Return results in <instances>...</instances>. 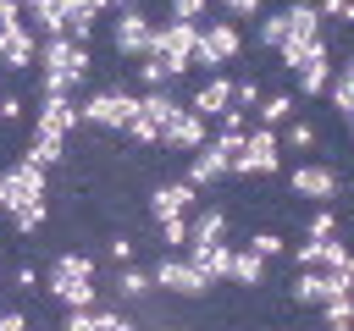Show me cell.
I'll list each match as a JSON object with an SVG mask.
<instances>
[{
	"label": "cell",
	"mask_w": 354,
	"mask_h": 331,
	"mask_svg": "<svg viewBox=\"0 0 354 331\" xmlns=\"http://www.w3.org/2000/svg\"><path fill=\"white\" fill-rule=\"evenodd\" d=\"M326 22H348V0H315Z\"/></svg>",
	"instance_id": "obj_39"
},
{
	"label": "cell",
	"mask_w": 354,
	"mask_h": 331,
	"mask_svg": "<svg viewBox=\"0 0 354 331\" xmlns=\"http://www.w3.org/2000/svg\"><path fill=\"white\" fill-rule=\"evenodd\" d=\"M39 72V94H77L83 77H88V44L66 39V33H39V55H33Z\"/></svg>",
	"instance_id": "obj_2"
},
{
	"label": "cell",
	"mask_w": 354,
	"mask_h": 331,
	"mask_svg": "<svg viewBox=\"0 0 354 331\" xmlns=\"http://www.w3.org/2000/svg\"><path fill=\"white\" fill-rule=\"evenodd\" d=\"M227 105H232V77H227V72H210V77L188 94V110H199L205 121H210V116H221Z\"/></svg>",
	"instance_id": "obj_17"
},
{
	"label": "cell",
	"mask_w": 354,
	"mask_h": 331,
	"mask_svg": "<svg viewBox=\"0 0 354 331\" xmlns=\"http://www.w3.org/2000/svg\"><path fill=\"white\" fill-rule=\"evenodd\" d=\"M33 166H44V171H55L61 160H66V138H50V132H33V143L22 149Z\"/></svg>",
	"instance_id": "obj_24"
},
{
	"label": "cell",
	"mask_w": 354,
	"mask_h": 331,
	"mask_svg": "<svg viewBox=\"0 0 354 331\" xmlns=\"http://www.w3.org/2000/svg\"><path fill=\"white\" fill-rule=\"evenodd\" d=\"M282 17H288V39H326V17L315 0H293Z\"/></svg>",
	"instance_id": "obj_19"
},
{
	"label": "cell",
	"mask_w": 354,
	"mask_h": 331,
	"mask_svg": "<svg viewBox=\"0 0 354 331\" xmlns=\"http://www.w3.org/2000/svg\"><path fill=\"white\" fill-rule=\"evenodd\" d=\"M94 11H116V6H133V0H88Z\"/></svg>",
	"instance_id": "obj_44"
},
{
	"label": "cell",
	"mask_w": 354,
	"mask_h": 331,
	"mask_svg": "<svg viewBox=\"0 0 354 331\" xmlns=\"http://www.w3.org/2000/svg\"><path fill=\"white\" fill-rule=\"evenodd\" d=\"M183 254H188V265L216 287V281H227V259H232V243H221V237H210V243H183Z\"/></svg>",
	"instance_id": "obj_15"
},
{
	"label": "cell",
	"mask_w": 354,
	"mask_h": 331,
	"mask_svg": "<svg viewBox=\"0 0 354 331\" xmlns=\"http://www.w3.org/2000/svg\"><path fill=\"white\" fill-rule=\"evenodd\" d=\"M288 188L299 193V199H315V204H326V199H337V171L326 166V160H304V166H293L288 171Z\"/></svg>",
	"instance_id": "obj_11"
},
{
	"label": "cell",
	"mask_w": 354,
	"mask_h": 331,
	"mask_svg": "<svg viewBox=\"0 0 354 331\" xmlns=\"http://www.w3.org/2000/svg\"><path fill=\"white\" fill-rule=\"evenodd\" d=\"M282 39H288V17H282V11H271V17L254 22V44H260V50H277Z\"/></svg>",
	"instance_id": "obj_27"
},
{
	"label": "cell",
	"mask_w": 354,
	"mask_h": 331,
	"mask_svg": "<svg viewBox=\"0 0 354 331\" xmlns=\"http://www.w3.org/2000/svg\"><path fill=\"white\" fill-rule=\"evenodd\" d=\"M332 232H337V215L326 204H315V215L304 221V237H332Z\"/></svg>",
	"instance_id": "obj_32"
},
{
	"label": "cell",
	"mask_w": 354,
	"mask_h": 331,
	"mask_svg": "<svg viewBox=\"0 0 354 331\" xmlns=\"http://www.w3.org/2000/svg\"><path fill=\"white\" fill-rule=\"evenodd\" d=\"M105 254H111L116 265H127V259H138V243H133L127 232H116V237H105Z\"/></svg>",
	"instance_id": "obj_33"
},
{
	"label": "cell",
	"mask_w": 354,
	"mask_h": 331,
	"mask_svg": "<svg viewBox=\"0 0 354 331\" xmlns=\"http://www.w3.org/2000/svg\"><path fill=\"white\" fill-rule=\"evenodd\" d=\"M282 166V138L277 127H243V149L232 154V171L227 177H271Z\"/></svg>",
	"instance_id": "obj_6"
},
{
	"label": "cell",
	"mask_w": 354,
	"mask_h": 331,
	"mask_svg": "<svg viewBox=\"0 0 354 331\" xmlns=\"http://www.w3.org/2000/svg\"><path fill=\"white\" fill-rule=\"evenodd\" d=\"M210 6H216V0H166V11H171V17H188V22H205Z\"/></svg>",
	"instance_id": "obj_34"
},
{
	"label": "cell",
	"mask_w": 354,
	"mask_h": 331,
	"mask_svg": "<svg viewBox=\"0 0 354 331\" xmlns=\"http://www.w3.org/2000/svg\"><path fill=\"white\" fill-rule=\"evenodd\" d=\"M39 281H44L39 292H50V303H61V309L100 303V259H94V254H83V248L55 254V259H50V270H44Z\"/></svg>",
	"instance_id": "obj_1"
},
{
	"label": "cell",
	"mask_w": 354,
	"mask_h": 331,
	"mask_svg": "<svg viewBox=\"0 0 354 331\" xmlns=\"http://www.w3.org/2000/svg\"><path fill=\"white\" fill-rule=\"evenodd\" d=\"M238 50H243V33H238L232 17H221V22H199V33H194V61H188V66H199V72H221L227 61H238Z\"/></svg>",
	"instance_id": "obj_5"
},
{
	"label": "cell",
	"mask_w": 354,
	"mask_h": 331,
	"mask_svg": "<svg viewBox=\"0 0 354 331\" xmlns=\"http://www.w3.org/2000/svg\"><path fill=\"white\" fill-rule=\"evenodd\" d=\"M199 204V188L188 182V177H171V182H160L155 193H149V221H166V215H188Z\"/></svg>",
	"instance_id": "obj_14"
},
{
	"label": "cell",
	"mask_w": 354,
	"mask_h": 331,
	"mask_svg": "<svg viewBox=\"0 0 354 331\" xmlns=\"http://www.w3.org/2000/svg\"><path fill=\"white\" fill-rule=\"evenodd\" d=\"M282 127H288V132H282L288 149H315V127H310V121H293V116H288Z\"/></svg>",
	"instance_id": "obj_31"
},
{
	"label": "cell",
	"mask_w": 354,
	"mask_h": 331,
	"mask_svg": "<svg viewBox=\"0 0 354 331\" xmlns=\"http://www.w3.org/2000/svg\"><path fill=\"white\" fill-rule=\"evenodd\" d=\"M11 22H22V0H0V28H11Z\"/></svg>",
	"instance_id": "obj_42"
},
{
	"label": "cell",
	"mask_w": 354,
	"mask_h": 331,
	"mask_svg": "<svg viewBox=\"0 0 354 331\" xmlns=\"http://www.w3.org/2000/svg\"><path fill=\"white\" fill-rule=\"evenodd\" d=\"M155 232H160L166 248H183L188 243V215H166V221H155Z\"/></svg>",
	"instance_id": "obj_28"
},
{
	"label": "cell",
	"mask_w": 354,
	"mask_h": 331,
	"mask_svg": "<svg viewBox=\"0 0 354 331\" xmlns=\"http://www.w3.org/2000/svg\"><path fill=\"white\" fill-rule=\"evenodd\" d=\"M194 33H199V22H188V17H166V22L149 28V50H144V55H155V61L166 66V77L177 83V77L188 72V61H194Z\"/></svg>",
	"instance_id": "obj_3"
},
{
	"label": "cell",
	"mask_w": 354,
	"mask_h": 331,
	"mask_svg": "<svg viewBox=\"0 0 354 331\" xmlns=\"http://www.w3.org/2000/svg\"><path fill=\"white\" fill-rule=\"evenodd\" d=\"M205 138H210V121L199 110H188V105H177V116L160 127V149H177V154H194Z\"/></svg>",
	"instance_id": "obj_10"
},
{
	"label": "cell",
	"mask_w": 354,
	"mask_h": 331,
	"mask_svg": "<svg viewBox=\"0 0 354 331\" xmlns=\"http://www.w3.org/2000/svg\"><path fill=\"white\" fill-rule=\"evenodd\" d=\"M326 99H332V116L337 121H348V66L343 61H332V77H326V88H321Z\"/></svg>",
	"instance_id": "obj_26"
},
{
	"label": "cell",
	"mask_w": 354,
	"mask_h": 331,
	"mask_svg": "<svg viewBox=\"0 0 354 331\" xmlns=\"http://www.w3.org/2000/svg\"><path fill=\"white\" fill-rule=\"evenodd\" d=\"M249 110H254V121H260V127H282V121L293 116V94H260Z\"/></svg>",
	"instance_id": "obj_23"
},
{
	"label": "cell",
	"mask_w": 354,
	"mask_h": 331,
	"mask_svg": "<svg viewBox=\"0 0 354 331\" xmlns=\"http://www.w3.org/2000/svg\"><path fill=\"white\" fill-rule=\"evenodd\" d=\"M72 127H77V94H44L39 110H33V132L72 138Z\"/></svg>",
	"instance_id": "obj_12"
},
{
	"label": "cell",
	"mask_w": 354,
	"mask_h": 331,
	"mask_svg": "<svg viewBox=\"0 0 354 331\" xmlns=\"http://www.w3.org/2000/svg\"><path fill=\"white\" fill-rule=\"evenodd\" d=\"M227 281L232 287H260L266 281V259L243 243V248H232V259H227Z\"/></svg>",
	"instance_id": "obj_20"
},
{
	"label": "cell",
	"mask_w": 354,
	"mask_h": 331,
	"mask_svg": "<svg viewBox=\"0 0 354 331\" xmlns=\"http://www.w3.org/2000/svg\"><path fill=\"white\" fill-rule=\"evenodd\" d=\"M249 248H254V254H260V259H266V265H277V259H282V248H288V243H282V232H254V237H249Z\"/></svg>",
	"instance_id": "obj_29"
},
{
	"label": "cell",
	"mask_w": 354,
	"mask_h": 331,
	"mask_svg": "<svg viewBox=\"0 0 354 331\" xmlns=\"http://www.w3.org/2000/svg\"><path fill=\"white\" fill-rule=\"evenodd\" d=\"M337 248H343V237H337V232H332V237H304V243L293 248V265H326Z\"/></svg>",
	"instance_id": "obj_25"
},
{
	"label": "cell",
	"mask_w": 354,
	"mask_h": 331,
	"mask_svg": "<svg viewBox=\"0 0 354 331\" xmlns=\"http://www.w3.org/2000/svg\"><path fill=\"white\" fill-rule=\"evenodd\" d=\"M254 99H260V83H254V77H243V83H232V105H238V110H249Z\"/></svg>",
	"instance_id": "obj_36"
},
{
	"label": "cell",
	"mask_w": 354,
	"mask_h": 331,
	"mask_svg": "<svg viewBox=\"0 0 354 331\" xmlns=\"http://www.w3.org/2000/svg\"><path fill=\"white\" fill-rule=\"evenodd\" d=\"M321 314H326V325H332V331H343V325H348V292H343V298H326V303H321Z\"/></svg>",
	"instance_id": "obj_35"
},
{
	"label": "cell",
	"mask_w": 354,
	"mask_h": 331,
	"mask_svg": "<svg viewBox=\"0 0 354 331\" xmlns=\"http://www.w3.org/2000/svg\"><path fill=\"white\" fill-rule=\"evenodd\" d=\"M33 55H39V33L28 28V17L11 22V28H0V66L6 72H28Z\"/></svg>",
	"instance_id": "obj_13"
},
{
	"label": "cell",
	"mask_w": 354,
	"mask_h": 331,
	"mask_svg": "<svg viewBox=\"0 0 354 331\" xmlns=\"http://www.w3.org/2000/svg\"><path fill=\"white\" fill-rule=\"evenodd\" d=\"M133 105L138 94L133 88H94L77 99V127H94V132H122L133 121Z\"/></svg>",
	"instance_id": "obj_4"
},
{
	"label": "cell",
	"mask_w": 354,
	"mask_h": 331,
	"mask_svg": "<svg viewBox=\"0 0 354 331\" xmlns=\"http://www.w3.org/2000/svg\"><path fill=\"white\" fill-rule=\"evenodd\" d=\"M216 6H227V17H238V22H249V17H260L266 0H216Z\"/></svg>",
	"instance_id": "obj_37"
},
{
	"label": "cell",
	"mask_w": 354,
	"mask_h": 331,
	"mask_svg": "<svg viewBox=\"0 0 354 331\" xmlns=\"http://www.w3.org/2000/svg\"><path fill=\"white\" fill-rule=\"evenodd\" d=\"M133 72H138V88H160V83H171V77H166V66H160L155 55H138V66H133Z\"/></svg>",
	"instance_id": "obj_30"
},
{
	"label": "cell",
	"mask_w": 354,
	"mask_h": 331,
	"mask_svg": "<svg viewBox=\"0 0 354 331\" xmlns=\"http://www.w3.org/2000/svg\"><path fill=\"white\" fill-rule=\"evenodd\" d=\"M293 77H299V94H310V99H321V88H326V77H332V50H321L315 61H304V66H299Z\"/></svg>",
	"instance_id": "obj_22"
},
{
	"label": "cell",
	"mask_w": 354,
	"mask_h": 331,
	"mask_svg": "<svg viewBox=\"0 0 354 331\" xmlns=\"http://www.w3.org/2000/svg\"><path fill=\"white\" fill-rule=\"evenodd\" d=\"M11 204H17V193H11V177H6V171H0V210H6V215H11Z\"/></svg>",
	"instance_id": "obj_43"
},
{
	"label": "cell",
	"mask_w": 354,
	"mask_h": 331,
	"mask_svg": "<svg viewBox=\"0 0 354 331\" xmlns=\"http://www.w3.org/2000/svg\"><path fill=\"white\" fill-rule=\"evenodd\" d=\"M105 292H116L122 303H144V298H155V281H149V265H138V259H127V265H116V276H111V287Z\"/></svg>",
	"instance_id": "obj_18"
},
{
	"label": "cell",
	"mask_w": 354,
	"mask_h": 331,
	"mask_svg": "<svg viewBox=\"0 0 354 331\" xmlns=\"http://www.w3.org/2000/svg\"><path fill=\"white\" fill-rule=\"evenodd\" d=\"M348 281H354V276H337V270H326V265H299V276H293L288 298H293L299 309H321L326 298H343V292H348Z\"/></svg>",
	"instance_id": "obj_8"
},
{
	"label": "cell",
	"mask_w": 354,
	"mask_h": 331,
	"mask_svg": "<svg viewBox=\"0 0 354 331\" xmlns=\"http://www.w3.org/2000/svg\"><path fill=\"white\" fill-rule=\"evenodd\" d=\"M210 237H227V210H188V243H210Z\"/></svg>",
	"instance_id": "obj_21"
},
{
	"label": "cell",
	"mask_w": 354,
	"mask_h": 331,
	"mask_svg": "<svg viewBox=\"0 0 354 331\" xmlns=\"http://www.w3.org/2000/svg\"><path fill=\"white\" fill-rule=\"evenodd\" d=\"M149 17H144V6H116V22H111V50L122 55V61H138L144 50H149Z\"/></svg>",
	"instance_id": "obj_9"
},
{
	"label": "cell",
	"mask_w": 354,
	"mask_h": 331,
	"mask_svg": "<svg viewBox=\"0 0 354 331\" xmlns=\"http://www.w3.org/2000/svg\"><path fill=\"white\" fill-rule=\"evenodd\" d=\"M11 281H17V292H39V270H33V265H17Z\"/></svg>",
	"instance_id": "obj_38"
},
{
	"label": "cell",
	"mask_w": 354,
	"mask_h": 331,
	"mask_svg": "<svg viewBox=\"0 0 354 331\" xmlns=\"http://www.w3.org/2000/svg\"><path fill=\"white\" fill-rule=\"evenodd\" d=\"M149 281H155V292H166V298H205V292H210V281L188 265L183 248H166V254L149 265Z\"/></svg>",
	"instance_id": "obj_7"
},
{
	"label": "cell",
	"mask_w": 354,
	"mask_h": 331,
	"mask_svg": "<svg viewBox=\"0 0 354 331\" xmlns=\"http://www.w3.org/2000/svg\"><path fill=\"white\" fill-rule=\"evenodd\" d=\"M28 325V309H0V331H22Z\"/></svg>",
	"instance_id": "obj_40"
},
{
	"label": "cell",
	"mask_w": 354,
	"mask_h": 331,
	"mask_svg": "<svg viewBox=\"0 0 354 331\" xmlns=\"http://www.w3.org/2000/svg\"><path fill=\"white\" fill-rule=\"evenodd\" d=\"M61 320H66V331H127V325H133V314H127V309H100V303L66 309Z\"/></svg>",
	"instance_id": "obj_16"
},
{
	"label": "cell",
	"mask_w": 354,
	"mask_h": 331,
	"mask_svg": "<svg viewBox=\"0 0 354 331\" xmlns=\"http://www.w3.org/2000/svg\"><path fill=\"white\" fill-rule=\"evenodd\" d=\"M22 116V99L17 94H0V121H17Z\"/></svg>",
	"instance_id": "obj_41"
}]
</instances>
